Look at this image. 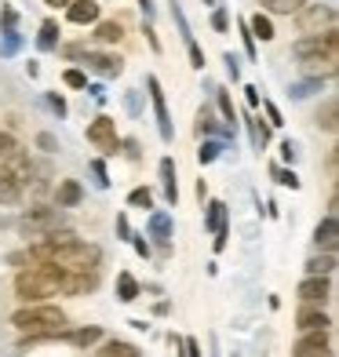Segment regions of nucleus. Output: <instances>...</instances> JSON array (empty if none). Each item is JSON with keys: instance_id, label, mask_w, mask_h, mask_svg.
Instances as JSON below:
<instances>
[{"instance_id": "obj_1", "label": "nucleus", "mask_w": 339, "mask_h": 357, "mask_svg": "<svg viewBox=\"0 0 339 357\" xmlns=\"http://www.w3.org/2000/svg\"><path fill=\"white\" fill-rule=\"evenodd\" d=\"M11 324L22 332V347H29L40 343V339H59L66 332V314L52 303H29L11 314Z\"/></svg>"}, {"instance_id": "obj_2", "label": "nucleus", "mask_w": 339, "mask_h": 357, "mask_svg": "<svg viewBox=\"0 0 339 357\" xmlns=\"http://www.w3.org/2000/svg\"><path fill=\"white\" fill-rule=\"evenodd\" d=\"M62 281H66V270L55 263H40L33 270H19L15 273V299L22 306L29 303H47L52 296H59Z\"/></svg>"}, {"instance_id": "obj_3", "label": "nucleus", "mask_w": 339, "mask_h": 357, "mask_svg": "<svg viewBox=\"0 0 339 357\" xmlns=\"http://www.w3.org/2000/svg\"><path fill=\"white\" fill-rule=\"evenodd\" d=\"M296 29L299 37H321L336 29V8L332 4H303L296 11Z\"/></svg>"}, {"instance_id": "obj_4", "label": "nucleus", "mask_w": 339, "mask_h": 357, "mask_svg": "<svg viewBox=\"0 0 339 357\" xmlns=\"http://www.w3.org/2000/svg\"><path fill=\"white\" fill-rule=\"evenodd\" d=\"M62 222H66V208H47V204H37V208H29V212L19 219V230H22V234H29V237H44V234L59 230Z\"/></svg>"}, {"instance_id": "obj_5", "label": "nucleus", "mask_w": 339, "mask_h": 357, "mask_svg": "<svg viewBox=\"0 0 339 357\" xmlns=\"http://www.w3.org/2000/svg\"><path fill=\"white\" fill-rule=\"evenodd\" d=\"M88 142L95 146V150H103L106 157H113L117 153V146H121V139H117V124H113V117H95L91 124H88Z\"/></svg>"}, {"instance_id": "obj_6", "label": "nucleus", "mask_w": 339, "mask_h": 357, "mask_svg": "<svg viewBox=\"0 0 339 357\" xmlns=\"http://www.w3.org/2000/svg\"><path fill=\"white\" fill-rule=\"evenodd\" d=\"M146 88H150V102H153V113H157V132L165 142L175 139V128H172V113H168V102H165V91H160V80L150 73L146 77Z\"/></svg>"}, {"instance_id": "obj_7", "label": "nucleus", "mask_w": 339, "mask_h": 357, "mask_svg": "<svg viewBox=\"0 0 339 357\" xmlns=\"http://www.w3.org/2000/svg\"><path fill=\"white\" fill-rule=\"evenodd\" d=\"M336 47H339V33L332 29V33H321V37H296L292 55L296 59H310V55H325V52L336 55Z\"/></svg>"}, {"instance_id": "obj_8", "label": "nucleus", "mask_w": 339, "mask_h": 357, "mask_svg": "<svg viewBox=\"0 0 339 357\" xmlns=\"http://www.w3.org/2000/svg\"><path fill=\"white\" fill-rule=\"evenodd\" d=\"M296 296L303 299V306H325L332 299V278H303Z\"/></svg>"}, {"instance_id": "obj_9", "label": "nucleus", "mask_w": 339, "mask_h": 357, "mask_svg": "<svg viewBox=\"0 0 339 357\" xmlns=\"http://www.w3.org/2000/svg\"><path fill=\"white\" fill-rule=\"evenodd\" d=\"M84 66L99 77H121L124 73V59L121 55H110V52H88L84 55Z\"/></svg>"}, {"instance_id": "obj_10", "label": "nucleus", "mask_w": 339, "mask_h": 357, "mask_svg": "<svg viewBox=\"0 0 339 357\" xmlns=\"http://www.w3.org/2000/svg\"><path fill=\"white\" fill-rule=\"evenodd\" d=\"M296 328H299V332H329V328H332V317L321 310V306H299Z\"/></svg>"}, {"instance_id": "obj_11", "label": "nucleus", "mask_w": 339, "mask_h": 357, "mask_svg": "<svg viewBox=\"0 0 339 357\" xmlns=\"http://www.w3.org/2000/svg\"><path fill=\"white\" fill-rule=\"evenodd\" d=\"M299 66H303L306 77L329 80V77H336V70H339V55H332V52H325V55H310V59H299Z\"/></svg>"}, {"instance_id": "obj_12", "label": "nucleus", "mask_w": 339, "mask_h": 357, "mask_svg": "<svg viewBox=\"0 0 339 357\" xmlns=\"http://www.w3.org/2000/svg\"><path fill=\"white\" fill-rule=\"evenodd\" d=\"M332 343H329V332H299L296 347H292V357H310V354H329Z\"/></svg>"}, {"instance_id": "obj_13", "label": "nucleus", "mask_w": 339, "mask_h": 357, "mask_svg": "<svg viewBox=\"0 0 339 357\" xmlns=\"http://www.w3.org/2000/svg\"><path fill=\"white\" fill-rule=\"evenodd\" d=\"M99 284V270H84V273H66L62 281V296H88V291Z\"/></svg>"}, {"instance_id": "obj_14", "label": "nucleus", "mask_w": 339, "mask_h": 357, "mask_svg": "<svg viewBox=\"0 0 339 357\" xmlns=\"http://www.w3.org/2000/svg\"><path fill=\"white\" fill-rule=\"evenodd\" d=\"M197 135H237V128H230V124H219V117L212 113V106H201V113H197Z\"/></svg>"}, {"instance_id": "obj_15", "label": "nucleus", "mask_w": 339, "mask_h": 357, "mask_svg": "<svg viewBox=\"0 0 339 357\" xmlns=\"http://www.w3.org/2000/svg\"><path fill=\"white\" fill-rule=\"evenodd\" d=\"M66 19L73 26H95L99 22V4H95V0H73L66 8Z\"/></svg>"}, {"instance_id": "obj_16", "label": "nucleus", "mask_w": 339, "mask_h": 357, "mask_svg": "<svg viewBox=\"0 0 339 357\" xmlns=\"http://www.w3.org/2000/svg\"><path fill=\"white\" fill-rule=\"evenodd\" d=\"M314 241H317V248H325V252H336L339 245V222L336 215H325L317 222V230H314Z\"/></svg>"}, {"instance_id": "obj_17", "label": "nucleus", "mask_w": 339, "mask_h": 357, "mask_svg": "<svg viewBox=\"0 0 339 357\" xmlns=\"http://www.w3.org/2000/svg\"><path fill=\"white\" fill-rule=\"evenodd\" d=\"M59 339H66V343L88 350V347H95V343H103V328H99V324H84V328H77V332H62Z\"/></svg>"}, {"instance_id": "obj_18", "label": "nucleus", "mask_w": 339, "mask_h": 357, "mask_svg": "<svg viewBox=\"0 0 339 357\" xmlns=\"http://www.w3.org/2000/svg\"><path fill=\"white\" fill-rule=\"evenodd\" d=\"M160 186H165L168 204L179 201V178H175V160L172 157H160Z\"/></svg>"}, {"instance_id": "obj_19", "label": "nucleus", "mask_w": 339, "mask_h": 357, "mask_svg": "<svg viewBox=\"0 0 339 357\" xmlns=\"http://www.w3.org/2000/svg\"><path fill=\"white\" fill-rule=\"evenodd\" d=\"M55 201H59V208H77L84 201V190H80V183H73V178H62L59 190H55Z\"/></svg>"}, {"instance_id": "obj_20", "label": "nucleus", "mask_w": 339, "mask_h": 357, "mask_svg": "<svg viewBox=\"0 0 339 357\" xmlns=\"http://www.w3.org/2000/svg\"><path fill=\"white\" fill-rule=\"evenodd\" d=\"M332 270H336V252H321L306 259V278H332Z\"/></svg>"}, {"instance_id": "obj_21", "label": "nucleus", "mask_w": 339, "mask_h": 357, "mask_svg": "<svg viewBox=\"0 0 339 357\" xmlns=\"http://www.w3.org/2000/svg\"><path fill=\"white\" fill-rule=\"evenodd\" d=\"M248 29H252V37L255 40H263V44H270L273 37H278V29H273V22H270V15H252V19H248Z\"/></svg>"}, {"instance_id": "obj_22", "label": "nucleus", "mask_w": 339, "mask_h": 357, "mask_svg": "<svg viewBox=\"0 0 339 357\" xmlns=\"http://www.w3.org/2000/svg\"><path fill=\"white\" fill-rule=\"evenodd\" d=\"M95 357H142V354H139V347L124 343V339H106Z\"/></svg>"}, {"instance_id": "obj_23", "label": "nucleus", "mask_w": 339, "mask_h": 357, "mask_svg": "<svg viewBox=\"0 0 339 357\" xmlns=\"http://www.w3.org/2000/svg\"><path fill=\"white\" fill-rule=\"evenodd\" d=\"M150 234H153V241H157L160 248H168L172 222H168V215H165V212H153V215H150Z\"/></svg>"}, {"instance_id": "obj_24", "label": "nucleus", "mask_w": 339, "mask_h": 357, "mask_svg": "<svg viewBox=\"0 0 339 357\" xmlns=\"http://www.w3.org/2000/svg\"><path fill=\"white\" fill-rule=\"evenodd\" d=\"M117 299H121V303H135V299H139V281H135L128 270L117 273Z\"/></svg>"}, {"instance_id": "obj_25", "label": "nucleus", "mask_w": 339, "mask_h": 357, "mask_svg": "<svg viewBox=\"0 0 339 357\" xmlns=\"http://www.w3.org/2000/svg\"><path fill=\"white\" fill-rule=\"evenodd\" d=\"M22 190H26V186H19L11 175L0 172V204H15V201H22Z\"/></svg>"}, {"instance_id": "obj_26", "label": "nucleus", "mask_w": 339, "mask_h": 357, "mask_svg": "<svg viewBox=\"0 0 339 357\" xmlns=\"http://www.w3.org/2000/svg\"><path fill=\"white\" fill-rule=\"evenodd\" d=\"M121 37H124L121 22H95V40L99 44H117Z\"/></svg>"}, {"instance_id": "obj_27", "label": "nucleus", "mask_w": 339, "mask_h": 357, "mask_svg": "<svg viewBox=\"0 0 339 357\" xmlns=\"http://www.w3.org/2000/svg\"><path fill=\"white\" fill-rule=\"evenodd\" d=\"M37 47H40V52H55V47H59V22H52V19H47V22L40 26Z\"/></svg>"}, {"instance_id": "obj_28", "label": "nucleus", "mask_w": 339, "mask_h": 357, "mask_svg": "<svg viewBox=\"0 0 339 357\" xmlns=\"http://www.w3.org/2000/svg\"><path fill=\"white\" fill-rule=\"evenodd\" d=\"M321 84H325L321 77H306V80H296V84L288 88V95H292V99H310L314 91H321Z\"/></svg>"}, {"instance_id": "obj_29", "label": "nucleus", "mask_w": 339, "mask_h": 357, "mask_svg": "<svg viewBox=\"0 0 339 357\" xmlns=\"http://www.w3.org/2000/svg\"><path fill=\"white\" fill-rule=\"evenodd\" d=\"M212 91H216V102H219V113H223V124L237 128V113H234V99H230V91H223V88H212Z\"/></svg>"}, {"instance_id": "obj_30", "label": "nucleus", "mask_w": 339, "mask_h": 357, "mask_svg": "<svg viewBox=\"0 0 339 357\" xmlns=\"http://www.w3.org/2000/svg\"><path fill=\"white\" fill-rule=\"evenodd\" d=\"M248 124H252V142H255V150H266V146H270V132H273V128H270L263 117H252Z\"/></svg>"}, {"instance_id": "obj_31", "label": "nucleus", "mask_w": 339, "mask_h": 357, "mask_svg": "<svg viewBox=\"0 0 339 357\" xmlns=\"http://www.w3.org/2000/svg\"><path fill=\"white\" fill-rule=\"evenodd\" d=\"M259 4H263L270 15H296L306 0H259Z\"/></svg>"}, {"instance_id": "obj_32", "label": "nucleus", "mask_w": 339, "mask_h": 357, "mask_svg": "<svg viewBox=\"0 0 339 357\" xmlns=\"http://www.w3.org/2000/svg\"><path fill=\"white\" fill-rule=\"evenodd\" d=\"M223 157V139H204L201 142V150H197V160L201 165H212V160Z\"/></svg>"}, {"instance_id": "obj_33", "label": "nucleus", "mask_w": 339, "mask_h": 357, "mask_svg": "<svg viewBox=\"0 0 339 357\" xmlns=\"http://www.w3.org/2000/svg\"><path fill=\"white\" fill-rule=\"evenodd\" d=\"M208 230H212V234H219L223 230V226H226V204L223 201H212V204H208Z\"/></svg>"}, {"instance_id": "obj_34", "label": "nucleus", "mask_w": 339, "mask_h": 357, "mask_svg": "<svg viewBox=\"0 0 339 357\" xmlns=\"http://www.w3.org/2000/svg\"><path fill=\"white\" fill-rule=\"evenodd\" d=\"M128 204L142 208V212H150V208H153V190H150V186H135L132 193H128Z\"/></svg>"}, {"instance_id": "obj_35", "label": "nucleus", "mask_w": 339, "mask_h": 357, "mask_svg": "<svg viewBox=\"0 0 339 357\" xmlns=\"http://www.w3.org/2000/svg\"><path fill=\"white\" fill-rule=\"evenodd\" d=\"M8 263L19 266V270H33V266H40V259L33 255V248H19V252L8 255Z\"/></svg>"}, {"instance_id": "obj_36", "label": "nucleus", "mask_w": 339, "mask_h": 357, "mask_svg": "<svg viewBox=\"0 0 339 357\" xmlns=\"http://www.w3.org/2000/svg\"><path fill=\"white\" fill-rule=\"evenodd\" d=\"M339 106H336V99H329L325 102V109H321L317 113V128H325V132H336V128H339Z\"/></svg>"}, {"instance_id": "obj_37", "label": "nucleus", "mask_w": 339, "mask_h": 357, "mask_svg": "<svg viewBox=\"0 0 339 357\" xmlns=\"http://www.w3.org/2000/svg\"><path fill=\"white\" fill-rule=\"evenodd\" d=\"M273 178H278L281 186H288V190H299V175H296L292 168H281V165H273Z\"/></svg>"}, {"instance_id": "obj_38", "label": "nucleus", "mask_w": 339, "mask_h": 357, "mask_svg": "<svg viewBox=\"0 0 339 357\" xmlns=\"http://www.w3.org/2000/svg\"><path fill=\"white\" fill-rule=\"evenodd\" d=\"M172 19H175V26H179L183 40L190 44V40H193V33H190V22H186V15H183V8H179V4H172Z\"/></svg>"}, {"instance_id": "obj_39", "label": "nucleus", "mask_w": 339, "mask_h": 357, "mask_svg": "<svg viewBox=\"0 0 339 357\" xmlns=\"http://www.w3.org/2000/svg\"><path fill=\"white\" fill-rule=\"evenodd\" d=\"M62 80H66V88H88V73L84 70H66Z\"/></svg>"}, {"instance_id": "obj_40", "label": "nucleus", "mask_w": 339, "mask_h": 357, "mask_svg": "<svg viewBox=\"0 0 339 357\" xmlns=\"http://www.w3.org/2000/svg\"><path fill=\"white\" fill-rule=\"evenodd\" d=\"M212 26H216V33H226V29H230V15H226V8L216 4V11H212Z\"/></svg>"}, {"instance_id": "obj_41", "label": "nucleus", "mask_w": 339, "mask_h": 357, "mask_svg": "<svg viewBox=\"0 0 339 357\" xmlns=\"http://www.w3.org/2000/svg\"><path fill=\"white\" fill-rule=\"evenodd\" d=\"M241 40H245V55L255 59V37H252V29H248V19H241Z\"/></svg>"}, {"instance_id": "obj_42", "label": "nucleus", "mask_w": 339, "mask_h": 357, "mask_svg": "<svg viewBox=\"0 0 339 357\" xmlns=\"http://www.w3.org/2000/svg\"><path fill=\"white\" fill-rule=\"evenodd\" d=\"M186 52H190V66H193V70H204V52H201V44H197V40H190V44H186Z\"/></svg>"}, {"instance_id": "obj_43", "label": "nucleus", "mask_w": 339, "mask_h": 357, "mask_svg": "<svg viewBox=\"0 0 339 357\" xmlns=\"http://www.w3.org/2000/svg\"><path fill=\"white\" fill-rule=\"evenodd\" d=\"M223 62H226V73H230V80L237 84V80H241V59H237L234 52H226V55H223Z\"/></svg>"}, {"instance_id": "obj_44", "label": "nucleus", "mask_w": 339, "mask_h": 357, "mask_svg": "<svg viewBox=\"0 0 339 357\" xmlns=\"http://www.w3.org/2000/svg\"><path fill=\"white\" fill-rule=\"evenodd\" d=\"M91 175H95V183H99V186H110V175H106V165H103L99 157L91 160Z\"/></svg>"}, {"instance_id": "obj_45", "label": "nucleus", "mask_w": 339, "mask_h": 357, "mask_svg": "<svg viewBox=\"0 0 339 357\" xmlns=\"http://www.w3.org/2000/svg\"><path fill=\"white\" fill-rule=\"evenodd\" d=\"M263 109H266V124H270V128H281V124H285V121H281V109L273 106V102H263Z\"/></svg>"}, {"instance_id": "obj_46", "label": "nucleus", "mask_w": 339, "mask_h": 357, "mask_svg": "<svg viewBox=\"0 0 339 357\" xmlns=\"http://www.w3.org/2000/svg\"><path fill=\"white\" fill-rule=\"evenodd\" d=\"M19 52V33H4V44H0V55H15Z\"/></svg>"}, {"instance_id": "obj_47", "label": "nucleus", "mask_w": 339, "mask_h": 357, "mask_svg": "<svg viewBox=\"0 0 339 357\" xmlns=\"http://www.w3.org/2000/svg\"><path fill=\"white\" fill-rule=\"evenodd\" d=\"M15 22H19V15L11 4H4V33H15Z\"/></svg>"}, {"instance_id": "obj_48", "label": "nucleus", "mask_w": 339, "mask_h": 357, "mask_svg": "<svg viewBox=\"0 0 339 357\" xmlns=\"http://www.w3.org/2000/svg\"><path fill=\"white\" fill-rule=\"evenodd\" d=\"M62 55H66V59H84L88 47L84 44H66V47H62Z\"/></svg>"}, {"instance_id": "obj_49", "label": "nucleus", "mask_w": 339, "mask_h": 357, "mask_svg": "<svg viewBox=\"0 0 339 357\" xmlns=\"http://www.w3.org/2000/svg\"><path fill=\"white\" fill-rule=\"evenodd\" d=\"M37 146H40V150H47V153H52V150H59L55 135H47V132H40V135H37Z\"/></svg>"}, {"instance_id": "obj_50", "label": "nucleus", "mask_w": 339, "mask_h": 357, "mask_svg": "<svg viewBox=\"0 0 339 357\" xmlns=\"http://www.w3.org/2000/svg\"><path fill=\"white\" fill-rule=\"evenodd\" d=\"M47 106H52L59 117H66V99H62V95H47Z\"/></svg>"}, {"instance_id": "obj_51", "label": "nucleus", "mask_w": 339, "mask_h": 357, "mask_svg": "<svg viewBox=\"0 0 339 357\" xmlns=\"http://www.w3.org/2000/svg\"><path fill=\"white\" fill-rule=\"evenodd\" d=\"M183 357H201V343H197V339H183Z\"/></svg>"}, {"instance_id": "obj_52", "label": "nucleus", "mask_w": 339, "mask_h": 357, "mask_svg": "<svg viewBox=\"0 0 339 357\" xmlns=\"http://www.w3.org/2000/svg\"><path fill=\"white\" fill-rule=\"evenodd\" d=\"M117 234H121V241H132V226H128V215H117Z\"/></svg>"}, {"instance_id": "obj_53", "label": "nucleus", "mask_w": 339, "mask_h": 357, "mask_svg": "<svg viewBox=\"0 0 339 357\" xmlns=\"http://www.w3.org/2000/svg\"><path fill=\"white\" fill-rule=\"evenodd\" d=\"M296 153H299V150H296V142H292V139H285V142H281V157H285V160H296Z\"/></svg>"}, {"instance_id": "obj_54", "label": "nucleus", "mask_w": 339, "mask_h": 357, "mask_svg": "<svg viewBox=\"0 0 339 357\" xmlns=\"http://www.w3.org/2000/svg\"><path fill=\"white\" fill-rule=\"evenodd\" d=\"M245 99H248V106H259L263 99H259V88L255 84H245Z\"/></svg>"}, {"instance_id": "obj_55", "label": "nucleus", "mask_w": 339, "mask_h": 357, "mask_svg": "<svg viewBox=\"0 0 339 357\" xmlns=\"http://www.w3.org/2000/svg\"><path fill=\"white\" fill-rule=\"evenodd\" d=\"M132 245H135V252H139L142 259H150V245H146L142 237H132Z\"/></svg>"}, {"instance_id": "obj_56", "label": "nucleus", "mask_w": 339, "mask_h": 357, "mask_svg": "<svg viewBox=\"0 0 339 357\" xmlns=\"http://www.w3.org/2000/svg\"><path fill=\"white\" fill-rule=\"evenodd\" d=\"M124 153L132 157V160H139V142H135V139H128V142H124Z\"/></svg>"}, {"instance_id": "obj_57", "label": "nucleus", "mask_w": 339, "mask_h": 357, "mask_svg": "<svg viewBox=\"0 0 339 357\" xmlns=\"http://www.w3.org/2000/svg\"><path fill=\"white\" fill-rule=\"evenodd\" d=\"M146 40H150L153 52H160V40H157V33H153V26H150V22H146Z\"/></svg>"}, {"instance_id": "obj_58", "label": "nucleus", "mask_w": 339, "mask_h": 357, "mask_svg": "<svg viewBox=\"0 0 339 357\" xmlns=\"http://www.w3.org/2000/svg\"><path fill=\"white\" fill-rule=\"evenodd\" d=\"M139 8H142V15H146V22L153 19V0H139Z\"/></svg>"}, {"instance_id": "obj_59", "label": "nucleus", "mask_w": 339, "mask_h": 357, "mask_svg": "<svg viewBox=\"0 0 339 357\" xmlns=\"http://www.w3.org/2000/svg\"><path fill=\"white\" fill-rule=\"evenodd\" d=\"M44 4H47V8H62V11H66V8L73 4V0H44Z\"/></svg>"}, {"instance_id": "obj_60", "label": "nucleus", "mask_w": 339, "mask_h": 357, "mask_svg": "<svg viewBox=\"0 0 339 357\" xmlns=\"http://www.w3.org/2000/svg\"><path fill=\"white\" fill-rule=\"evenodd\" d=\"M88 91H91V99H95V102H103V99H106V91H103L99 84H95V88H88Z\"/></svg>"}, {"instance_id": "obj_61", "label": "nucleus", "mask_w": 339, "mask_h": 357, "mask_svg": "<svg viewBox=\"0 0 339 357\" xmlns=\"http://www.w3.org/2000/svg\"><path fill=\"white\" fill-rule=\"evenodd\" d=\"M310 357H332V350H329V354H310Z\"/></svg>"}, {"instance_id": "obj_62", "label": "nucleus", "mask_w": 339, "mask_h": 357, "mask_svg": "<svg viewBox=\"0 0 339 357\" xmlns=\"http://www.w3.org/2000/svg\"><path fill=\"white\" fill-rule=\"evenodd\" d=\"M204 4H216V0H204Z\"/></svg>"}]
</instances>
